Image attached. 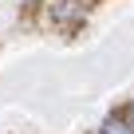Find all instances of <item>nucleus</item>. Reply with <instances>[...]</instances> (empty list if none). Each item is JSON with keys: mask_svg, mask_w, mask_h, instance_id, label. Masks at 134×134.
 <instances>
[{"mask_svg": "<svg viewBox=\"0 0 134 134\" xmlns=\"http://www.w3.org/2000/svg\"><path fill=\"white\" fill-rule=\"evenodd\" d=\"M103 134H130V130H126V126H118V122H107V130H103Z\"/></svg>", "mask_w": 134, "mask_h": 134, "instance_id": "f257e3e1", "label": "nucleus"}]
</instances>
